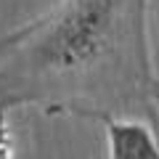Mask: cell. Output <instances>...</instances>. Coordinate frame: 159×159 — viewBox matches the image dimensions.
I'll use <instances>...</instances> for the list:
<instances>
[{"mask_svg": "<svg viewBox=\"0 0 159 159\" xmlns=\"http://www.w3.org/2000/svg\"><path fill=\"white\" fill-rule=\"evenodd\" d=\"M8 109L0 106V146H11V130H8V119H6Z\"/></svg>", "mask_w": 159, "mask_h": 159, "instance_id": "3957f363", "label": "cell"}, {"mask_svg": "<svg viewBox=\"0 0 159 159\" xmlns=\"http://www.w3.org/2000/svg\"><path fill=\"white\" fill-rule=\"evenodd\" d=\"M72 117L96 119L106 127L109 159H159V143L154 127L141 119H119L117 114L103 109H72Z\"/></svg>", "mask_w": 159, "mask_h": 159, "instance_id": "7a4b0ae2", "label": "cell"}, {"mask_svg": "<svg viewBox=\"0 0 159 159\" xmlns=\"http://www.w3.org/2000/svg\"><path fill=\"white\" fill-rule=\"evenodd\" d=\"M0 159H11V146H0Z\"/></svg>", "mask_w": 159, "mask_h": 159, "instance_id": "277c9868", "label": "cell"}, {"mask_svg": "<svg viewBox=\"0 0 159 159\" xmlns=\"http://www.w3.org/2000/svg\"><path fill=\"white\" fill-rule=\"evenodd\" d=\"M148 0H61L0 37V106L103 109L159 133Z\"/></svg>", "mask_w": 159, "mask_h": 159, "instance_id": "6da1fadb", "label": "cell"}]
</instances>
